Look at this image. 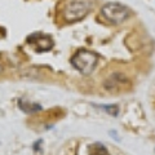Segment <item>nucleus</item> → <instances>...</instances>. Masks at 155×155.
Instances as JSON below:
<instances>
[{"mask_svg":"<svg viewBox=\"0 0 155 155\" xmlns=\"http://www.w3.org/2000/svg\"><path fill=\"white\" fill-rule=\"evenodd\" d=\"M93 9V3L91 0H72L65 7L62 12V18L66 23H75L84 19Z\"/></svg>","mask_w":155,"mask_h":155,"instance_id":"nucleus-1","label":"nucleus"},{"mask_svg":"<svg viewBox=\"0 0 155 155\" xmlns=\"http://www.w3.org/2000/svg\"><path fill=\"white\" fill-rule=\"evenodd\" d=\"M100 57L93 51L80 48L74 56L71 57V65L83 75H91L94 71Z\"/></svg>","mask_w":155,"mask_h":155,"instance_id":"nucleus-2","label":"nucleus"},{"mask_svg":"<svg viewBox=\"0 0 155 155\" xmlns=\"http://www.w3.org/2000/svg\"><path fill=\"white\" fill-rule=\"evenodd\" d=\"M130 9L128 7H125L124 4L120 3H106L105 5L101 8V16H102L106 21L111 25H122L123 22H125L130 17Z\"/></svg>","mask_w":155,"mask_h":155,"instance_id":"nucleus-3","label":"nucleus"},{"mask_svg":"<svg viewBox=\"0 0 155 155\" xmlns=\"http://www.w3.org/2000/svg\"><path fill=\"white\" fill-rule=\"evenodd\" d=\"M27 43L31 44L38 52H47L51 51L54 43L49 35H41V34H35L27 38Z\"/></svg>","mask_w":155,"mask_h":155,"instance_id":"nucleus-4","label":"nucleus"},{"mask_svg":"<svg viewBox=\"0 0 155 155\" xmlns=\"http://www.w3.org/2000/svg\"><path fill=\"white\" fill-rule=\"evenodd\" d=\"M18 106L22 111H25L27 114H34V113H39L41 111V106L38 105L35 102H30V101H25V100H19L18 101Z\"/></svg>","mask_w":155,"mask_h":155,"instance_id":"nucleus-5","label":"nucleus"},{"mask_svg":"<svg viewBox=\"0 0 155 155\" xmlns=\"http://www.w3.org/2000/svg\"><path fill=\"white\" fill-rule=\"evenodd\" d=\"M89 153L91 155H109L107 150L101 142H94L89 146Z\"/></svg>","mask_w":155,"mask_h":155,"instance_id":"nucleus-6","label":"nucleus"},{"mask_svg":"<svg viewBox=\"0 0 155 155\" xmlns=\"http://www.w3.org/2000/svg\"><path fill=\"white\" fill-rule=\"evenodd\" d=\"M98 107L101 110H104L105 113H107L113 116H118V114H119V106L118 105H100Z\"/></svg>","mask_w":155,"mask_h":155,"instance_id":"nucleus-7","label":"nucleus"},{"mask_svg":"<svg viewBox=\"0 0 155 155\" xmlns=\"http://www.w3.org/2000/svg\"><path fill=\"white\" fill-rule=\"evenodd\" d=\"M3 70H4V65H3L2 58H0V72H3Z\"/></svg>","mask_w":155,"mask_h":155,"instance_id":"nucleus-8","label":"nucleus"}]
</instances>
